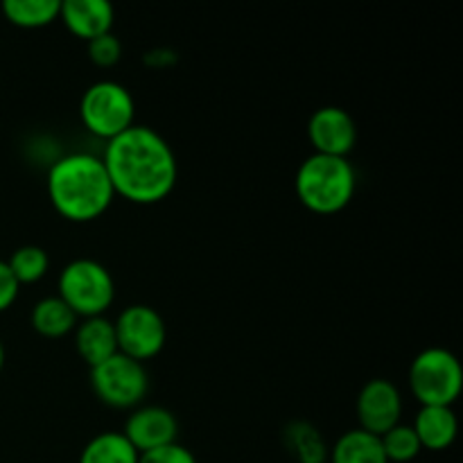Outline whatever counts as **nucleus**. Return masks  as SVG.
<instances>
[{"instance_id":"obj_8","label":"nucleus","mask_w":463,"mask_h":463,"mask_svg":"<svg viewBox=\"0 0 463 463\" xmlns=\"http://www.w3.org/2000/svg\"><path fill=\"white\" fill-rule=\"evenodd\" d=\"M113 328H116L118 353L140 362V364L156 357L165 346V321L149 306H138V303L127 306L118 315Z\"/></svg>"},{"instance_id":"obj_19","label":"nucleus","mask_w":463,"mask_h":463,"mask_svg":"<svg viewBox=\"0 0 463 463\" xmlns=\"http://www.w3.org/2000/svg\"><path fill=\"white\" fill-rule=\"evenodd\" d=\"M285 443L298 463H326L328 448L310 423H292L285 430Z\"/></svg>"},{"instance_id":"obj_4","label":"nucleus","mask_w":463,"mask_h":463,"mask_svg":"<svg viewBox=\"0 0 463 463\" xmlns=\"http://www.w3.org/2000/svg\"><path fill=\"white\" fill-rule=\"evenodd\" d=\"M57 297L75 312L80 319L102 317L116 298L113 276L102 262L90 258H77L68 262L59 274Z\"/></svg>"},{"instance_id":"obj_20","label":"nucleus","mask_w":463,"mask_h":463,"mask_svg":"<svg viewBox=\"0 0 463 463\" xmlns=\"http://www.w3.org/2000/svg\"><path fill=\"white\" fill-rule=\"evenodd\" d=\"M7 265L18 285H32L48 274L50 258L48 253L41 247H36V244H25V247H18L16 251L12 253Z\"/></svg>"},{"instance_id":"obj_12","label":"nucleus","mask_w":463,"mask_h":463,"mask_svg":"<svg viewBox=\"0 0 463 463\" xmlns=\"http://www.w3.org/2000/svg\"><path fill=\"white\" fill-rule=\"evenodd\" d=\"M59 18L71 34L89 43V41L111 32L113 7L107 0H66L61 3Z\"/></svg>"},{"instance_id":"obj_10","label":"nucleus","mask_w":463,"mask_h":463,"mask_svg":"<svg viewBox=\"0 0 463 463\" xmlns=\"http://www.w3.org/2000/svg\"><path fill=\"white\" fill-rule=\"evenodd\" d=\"M307 138L315 147V154L348 158L357 143L355 118L346 109H319L312 113L310 122H307Z\"/></svg>"},{"instance_id":"obj_21","label":"nucleus","mask_w":463,"mask_h":463,"mask_svg":"<svg viewBox=\"0 0 463 463\" xmlns=\"http://www.w3.org/2000/svg\"><path fill=\"white\" fill-rule=\"evenodd\" d=\"M380 443H383L384 457H387L389 463H410L423 450L411 425L398 423L396 428H392L387 434L380 437Z\"/></svg>"},{"instance_id":"obj_18","label":"nucleus","mask_w":463,"mask_h":463,"mask_svg":"<svg viewBox=\"0 0 463 463\" xmlns=\"http://www.w3.org/2000/svg\"><path fill=\"white\" fill-rule=\"evenodd\" d=\"M3 12L14 25L36 30L57 21L61 0H5Z\"/></svg>"},{"instance_id":"obj_15","label":"nucleus","mask_w":463,"mask_h":463,"mask_svg":"<svg viewBox=\"0 0 463 463\" xmlns=\"http://www.w3.org/2000/svg\"><path fill=\"white\" fill-rule=\"evenodd\" d=\"M328 459L330 463H389L380 437L360 428L342 434L333 450H328Z\"/></svg>"},{"instance_id":"obj_25","label":"nucleus","mask_w":463,"mask_h":463,"mask_svg":"<svg viewBox=\"0 0 463 463\" xmlns=\"http://www.w3.org/2000/svg\"><path fill=\"white\" fill-rule=\"evenodd\" d=\"M3 364H5V348H3V342H0V371H3Z\"/></svg>"},{"instance_id":"obj_13","label":"nucleus","mask_w":463,"mask_h":463,"mask_svg":"<svg viewBox=\"0 0 463 463\" xmlns=\"http://www.w3.org/2000/svg\"><path fill=\"white\" fill-rule=\"evenodd\" d=\"M75 348L90 369L116 355L118 339L113 321H109L107 317L81 319V324H77L75 328Z\"/></svg>"},{"instance_id":"obj_11","label":"nucleus","mask_w":463,"mask_h":463,"mask_svg":"<svg viewBox=\"0 0 463 463\" xmlns=\"http://www.w3.org/2000/svg\"><path fill=\"white\" fill-rule=\"evenodd\" d=\"M122 434L134 446V450L143 455V452L175 443L176 434H179V423H176L175 414L165 407H138L127 419Z\"/></svg>"},{"instance_id":"obj_5","label":"nucleus","mask_w":463,"mask_h":463,"mask_svg":"<svg viewBox=\"0 0 463 463\" xmlns=\"http://www.w3.org/2000/svg\"><path fill=\"white\" fill-rule=\"evenodd\" d=\"M410 387L420 407H452L463 389L461 362L446 348H425L410 366Z\"/></svg>"},{"instance_id":"obj_7","label":"nucleus","mask_w":463,"mask_h":463,"mask_svg":"<svg viewBox=\"0 0 463 463\" xmlns=\"http://www.w3.org/2000/svg\"><path fill=\"white\" fill-rule=\"evenodd\" d=\"M90 384L104 405L113 410H134L147 396L149 375L140 362L116 353L90 369Z\"/></svg>"},{"instance_id":"obj_24","label":"nucleus","mask_w":463,"mask_h":463,"mask_svg":"<svg viewBox=\"0 0 463 463\" xmlns=\"http://www.w3.org/2000/svg\"><path fill=\"white\" fill-rule=\"evenodd\" d=\"M18 292H21V285L16 283L7 262L0 260V312L9 310L14 306V301L18 298Z\"/></svg>"},{"instance_id":"obj_17","label":"nucleus","mask_w":463,"mask_h":463,"mask_svg":"<svg viewBox=\"0 0 463 463\" xmlns=\"http://www.w3.org/2000/svg\"><path fill=\"white\" fill-rule=\"evenodd\" d=\"M138 457L125 434L102 432L86 443L80 463H138Z\"/></svg>"},{"instance_id":"obj_9","label":"nucleus","mask_w":463,"mask_h":463,"mask_svg":"<svg viewBox=\"0 0 463 463\" xmlns=\"http://www.w3.org/2000/svg\"><path fill=\"white\" fill-rule=\"evenodd\" d=\"M402 398L396 384L384 378L369 380L357 396V419L360 430L383 437L401 423Z\"/></svg>"},{"instance_id":"obj_16","label":"nucleus","mask_w":463,"mask_h":463,"mask_svg":"<svg viewBox=\"0 0 463 463\" xmlns=\"http://www.w3.org/2000/svg\"><path fill=\"white\" fill-rule=\"evenodd\" d=\"M32 328L48 339L66 337L68 333L77 328L80 317L66 306L59 297L41 298L34 307H32Z\"/></svg>"},{"instance_id":"obj_6","label":"nucleus","mask_w":463,"mask_h":463,"mask_svg":"<svg viewBox=\"0 0 463 463\" xmlns=\"http://www.w3.org/2000/svg\"><path fill=\"white\" fill-rule=\"evenodd\" d=\"M80 118L90 134L109 143L136 125L134 95L113 80L95 81L81 95Z\"/></svg>"},{"instance_id":"obj_1","label":"nucleus","mask_w":463,"mask_h":463,"mask_svg":"<svg viewBox=\"0 0 463 463\" xmlns=\"http://www.w3.org/2000/svg\"><path fill=\"white\" fill-rule=\"evenodd\" d=\"M102 163L113 193L140 206L163 202L175 190L179 176L175 149L145 125H134L109 140Z\"/></svg>"},{"instance_id":"obj_2","label":"nucleus","mask_w":463,"mask_h":463,"mask_svg":"<svg viewBox=\"0 0 463 463\" xmlns=\"http://www.w3.org/2000/svg\"><path fill=\"white\" fill-rule=\"evenodd\" d=\"M48 197L63 220L86 224L109 211L116 193L102 158L68 154L48 170Z\"/></svg>"},{"instance_id":"obj_3","label":"nucleus","mask_w":463,"mask_h":463,"mask_svg":"<svg viewBox=\"0 0 463 463\" xmlns=\"http://www.w3.org/2000/svg\"><path fill=\"white\" fill-rule=\"evenodd\" d=\"M294 185L307 211L317 215H335L355 197L357 175L348 158L312 154L298 167Z\"/></svg>"},{"instance_id":"obj_22","label":"nucleus","mask_w":463,"mask_h":463,"mask_svg":"<svg viewBox=\"0 0 463 463\" xmlns=\"http://www.w3.org/2000/svg\"><path fill=\"white\" fill-rule=\"evenodd\" d=\"M89 54L90 61L99 68H111L120 61L122 57V43L118 41V36H113L111 32L109 34L98 36V39L89 41Z\"/></svg>"},{"instance_id":"obj_14","label":"nucleus","mask_w":463,"mask_h":463,"mask_svg":"<svg viewBox=\"0 0 463 463\" xmlns=\"http://www.w3.org/2000/svg\"><path fill=\"white\" fill-rule=\"evenodd\" d=\"M411 428H414L423 450L441 452L455 443L459 420H457L452 407H420Z\"/></svg>"},{"instance_id":"obj_23","label":"nucleus","mask_w":463,"mask_h":463,"mask_svg":"<svg viewBox=\"0 0 463 463\" xmlns=\"http://www.w3.org/2000/svg\"><path fill=\"white\" fill-rule=\"evenodd\" d=\"M138 463H197L193 452L181 443H167V446L156 448V450L143 452L138 457Z\"/></svg>"}]
</instances>
